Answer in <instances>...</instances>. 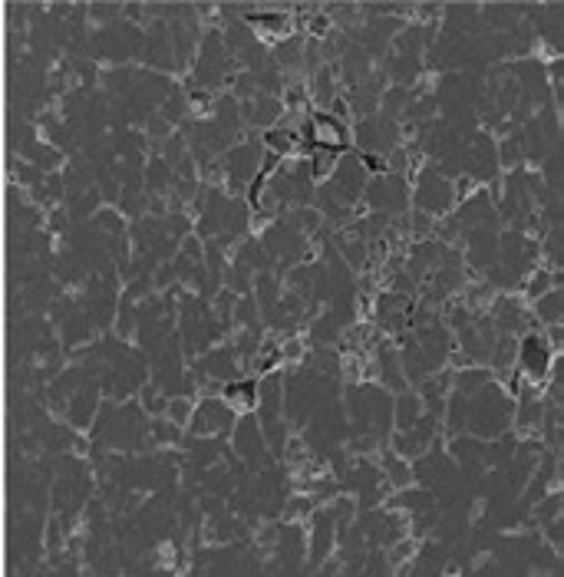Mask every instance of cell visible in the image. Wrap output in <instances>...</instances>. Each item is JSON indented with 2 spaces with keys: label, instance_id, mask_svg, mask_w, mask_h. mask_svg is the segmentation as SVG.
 Listing matches in <instances>:
<instances>
[{
  "label": "cell",
  "instance_id": "cell-13",
  "mask_svg": "<svg viewBox=\"0 0 564 577\" xmlns=\"http://www.w3.org/2000/svg\"><path fill=\"white\" fill-rule=\"evenodd\" d=\"M518 353V343H511V340H502V347H498V353H495V366H505L511 363V356Z\"/></svg>",
  "mask_w": 564,
  "mask_h": 577
},
{
  "label": "cell",
  "instance_id": "cell-3",
  "mask_svg": "<svg viewBox=\"0 0 564 577\" xmlns=\"http://www.w3.org/2000/svg\"><path fill=\"white\" fill-rule=\"evenodd\" d=\"M518 360H522V369L528 376L541 380L548 373V347L538 337H525V343L518 347Z\"/></svg>",
  "mask_w": 564,
  "mask_h": 577
},
{
  "label": "cell",
  "instance_id": "cell-7",
  "mask_svg": "<svg viewBox=\"0 0 564 577\" xmlns=\"http://www.w3.org/2000/svg\"><path fill=\"white\" fill-rule=\"evenodd\" d=\"M334 169H337V152H334V149H324V145H313L311 178H327Z\"/></svg>",
  "mask_w": 564,
  "mask_h": 577
},
{
  "label": "cell",
  "instance_id": "cell-16",
  "mask_svg": "<svg viewBox=\"0 0 564 577\" xmlns=\"http://www.w3.org/2000/svg\"><path fill=\"white\" fill-rule=\"evenodd\" d=\"M169 412H172L175 423H185V419H188V403H185V399H175V403L169 406Z\"/></svg>",
  "mask_w": 564,
  "mask_h": 577
},
{
  "label": "cell",
  "instance_id": "cell-10",
  "mask_svg": "<svg viewBox=\"0 0 564 577\" xmlns=\"http://www.w3.org/2000/svg\"><path fill=\"white\" fill-rule=\"evenodd\" d=\"M416 416H419V399H416V396H406V399L399 403V425H403V429H412V425H416Z\"/></svg>",
  "mask_w": 564,
  "mask_h": 577
},
{
  "label": "cell",
  "instance_id": "cell-12",
  "mask_svg": "<svg viewBox=\"0 0 564 577\" xmlns=\"http://www.w3.org/2000/svg\"><path fill=\"white\" fill-rule=\"evenodd\" d=\"M538 313H541L545 320H558V313H561V294L545 297V300L538 304Z\"/></svg>",
  "mask_w": 564,
  "mask_h": 577
},
{
  "label": "cell",
  "instance_id": "cell-6",
  "mask_svg": "<svg viewBox=\"0 0 564 577\" xmlns=\"http://www.w3.org/2000/svg\"><path fill=\"white\" fill-rule=\"evenodd\" d=\"M225 403L238 409H251L257 403V386L254 383H228L225 386Z\"/></svg>",
  "mask_w": 564,
  "mask_h": 577
},
{
  "label": "cell",
  "instance_id": "cell-17",
  "mask_svg": "<svg viewBox=\"0 0 564 577\" xmlns=\"http://www.w3.org/2000/svg\"><path fill=\"white\" fill-rule=\"evenodd\" d=\"M545 287H548V274L541 271V274L535 277V284H531V294H545Z\"/></svg>",
  "mask_w": 564,
  "mask_h": 577
},
{
  "label": "cell",
  "instance_id": "cell-8",
  "mask_svg": "<svg viewBox=\"0 0 564 577\" xmlns=\"http://www.w3.org/2000/svg\"><path fill=\"white\" fill-rule=\"evenodd\" d=\"M248 116H251L257 126H271V122L281 116V102H278V99H257V102H251Z\"/></svg>",
  "mask_w": 564,
  "mask_h": 577
},
{
  "label": "cell",
  "instance_id": "cell-2",
  "mask_svg": "<svg viewBox=\"0 0 564 577\" xmlns=\"http://www.w3.org/2000/svg\"><path fill=\"white\" fill-rule=\"evenodd\" d=\"M416 201L423 205V212H433V214H439V212H446L449 208V201H452V188L439 175H426L423 178V185H419V192H416Z\"/></svg>",
  "mask_w": 564,
  "mask_h": 577
},
{
  "label": "cell",
  "instance_id": "cell-9",
  "mask_svg": "<svg viewBox=\"0 0 564 577\" xmlns=\"http://www.w3.org/2000/svg\"><path fill=\"white\" fill-rule=\"evenodd\" d=\"M228 169L235 178H244V175H251L257 169V162H254V149H238V152H231L228 158Z\"/></svg>",
  "mask_w": 564,
  "mask_h": 577
},
{
  "label": "cell",
  "instance_id": "cell-18",
  "mask_svg": "<svg viewBox=\"0 0 564 577\" xmlns=\"http://www.w3.org/2000/svg\"><path fill=\"white\" fill-rule=\"evenodd\" d=\"M311 30H313V33H327V20H324V17H317Z\"/></svg>",
  "mask_w": 564,
  "mask_h": 577
},
{
  "label": "cell",
  "instance_id": "cell-1",
  "mask_svg": "<svg viewBox=\"0 0 564 577\" xmlns=\"http://www.w3.org/2000/svg\"><path fill=\"white\" fill-rule=\"evenodd\" d=\"M304 129H307V136L313 139V145H324V149H334V152H340V149L347 145V126L330 113H313L311 119L304 122Z\"/></svg>",
  "mask_w": 564,
  "mask_h": 577
},
{
  "label": "cell",
  "instance_id": "cell-4",
  "mask_svg": "<svg viewBox=\"0 0 564 577\" xmlns=\"http://www.w3.org/2000/svg\"><path fill=\"white\" fill-rule=\"evenodd\" d=\"M228 423H231V412H228L221 403H205V406L195 412V423H192V429H195L198 436L205 432H215V429H228Z\"/></svg>",
  "mask_w": 564,
  "mask_h": 577
},
{
  "label": "cell",
  "instance_id": "cell-11",
  "mask_svg": "<svg viewBox=\"0 0 564 577\" xmlns=\"http://www.w3.org/2000/svg\"><path fill=\"white\" fill-rule=\"evenodd\" d=\"M254 24H264V30H271V33H284L287 30V17L284 14H251Z\"/></svg>",
  "mask_w": 564,
  "mask_h": 577
},
{
  "label": "cell",
  "instance_id": "cell-14",
  "mask_svg": "<svg viewBox=\"0 0 564 577\" xmlns=\"http://www.w3.org/2000/svg\"><path fill=\"white\" fill-rule=\"evenodd\" d=\"M386 468L393 472V482H396V485H406V482H409V472L399 462H396V459H390V455H386Z\"/></svg>",
  "mask_w": 564,
  "mask_h": 577
},
{
  "label": "cell",
  "instance_id": "cell-15",
  "mask_svg": "<svg viewBox=\"0 0 564 577\" xmlns=\"http://www.w3.org/2000/svg\"><path fill=\"white\" fill-rule=\"evenodd\" d=\"M485 380H489L485 373H462V376H459V386H462V390H475V386H482Z\"/></svg>",
  "mask_w": 564,
  "mask_h": 577
},
{
  "label": "cell",
  "instance_id": "cell-5",
  "mask_svg": "<svg viewBox=\"0 0 564 577\" xmlns=\"http://www.w3.org/2000/svg\"><path fill=\"white\" fill-rule=\"evenodd\" d=\"M268 145L274 155H297L304 149V139L297 129H274V132H268Z\"/></svg>",
  "mask_w": 564,
  "mask_h": 577
}]
</instances>
